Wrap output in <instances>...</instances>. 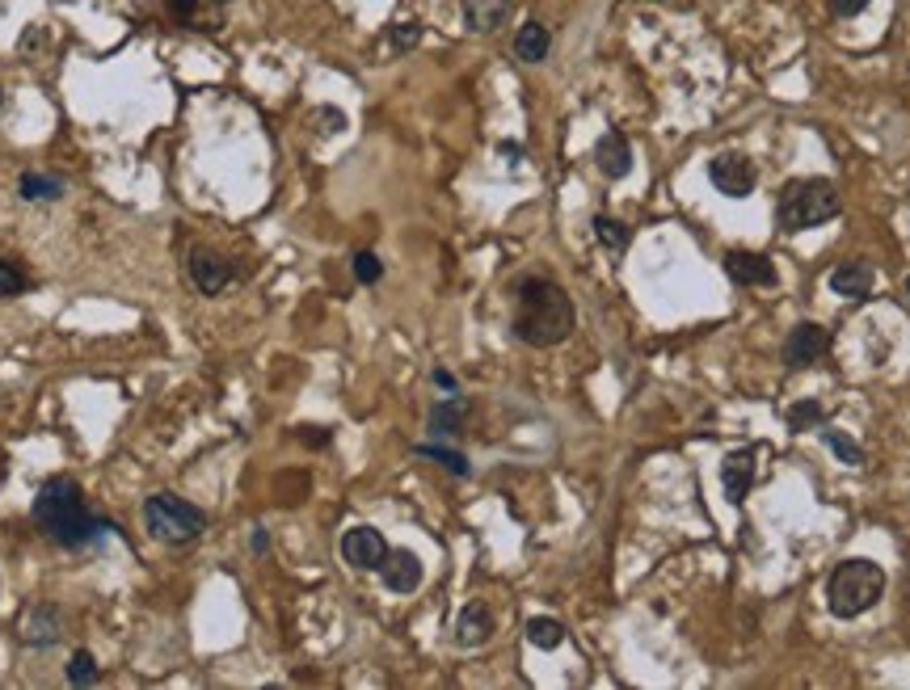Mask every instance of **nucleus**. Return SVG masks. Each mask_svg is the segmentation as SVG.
I'll list each match as a JSON object with an SVG mask.
<instances>
[{
    "label": "nucleus",
    "instance_id": "f257e3e1",
    "mask_svg": "<svg viewBox=\"0 0 910 690\" xmlns=\"http://www.w3.org/2000/svg\"><path fill=\"white\" fill-rule=\"evenodd\" d=\"M574 333V299L552 278H523L514 295V337L535 350L561 346Z\"/></svg>",
    "mask_w": 910,
    "mask_h": 690
},
{
    "label": "nucleus",
    "instance_id": "f03ea898",
    "mask_svg": "<svg viewBox=\"0 0 910 690\" xmlns=\"http://www.w3.org/2000/svg\"><path fill=\"white\" fill-rule=\"evenodd\" d=\"M34 523H39V530H43L47 539H55L59 548H73V551L94 544V535L106 526L89 514L80 484L68 477H55L39 489V497H34Z\"/></svg>",
    "mask_w": 910,
    "mask_h": 690
},
{
    "label": "nucleus",
    "instance_id": "7ed1b4c3",
    "mask_svg": "<svg viewBox=\"0 0 910 690\" xmlns=\"http://www.w3.org/2000/svg\"><path fill=\"white\" fill-rule=\"evenodd\" d=\"M881 594H886V569L864 556L843 560L826 581V606L835 620H860L864 611L881 602Z\"/></svg>",
    "mask_w": 910,
    "mask_h": 690
},
{
    "label": "nucleus",
    "instance_id": "20e7f679",
    "mask_svg": "<svg viewBox=\"0 0 910 690\" xmlns=\"http://www.w3.org/2000/svg\"><path fill=\"white\" fill-rule=\"evenodd\" d=\"M843 211V194H838L835 182L826 177H801V182H789L780 202H776V223L797 237V232H810L817 223L835 219Z\"/></svg>",
    "mask_w": 910,
    "mask_h": 690
},
{
    "label": "nucleus",
    "instance_id": "39448f33",
    "mask_svg": "<svg viewBox=\"0 0 910 690\" xmlns=\"http://www.w3.org/2000/svg\"><path fill=\"white\" fill-rule=\"evenodd\" d=\"M144 526L156 544L186 548L207 530V514L177 493H152V497H144Z\"/></svg>",
    "mask_w": 910,
    "mask_h": 690
},
{
    "label": "nucleus",
    "instance_id": "423d86ee",
    "mask_svg": "<svg viewBox=\"0 0 910 690\" xmlns=\"http://www.w3.org/2000/svg\"><path fill=\"white\" fill-rule=\"evenodd\" d=\"M708 177H713V186H717L725 198H750L755 186H759V168H755V161L743 156V152H721V156H713Z\"/></svg>",
    "mask_w": 910,
    "mask_h": 690
},
{
    "label": "nucleus",
    "instance_id": "0eeeda50",
    "mask_svg": "<svg viewBox=\"0 0 910 690\" xmlns=\"http://www.w3.org/2000/svg\"><path fill=\"white\" fill-rule=\"evenodd\" d=\"M232 0H161V13L182 30H219Z\"/></svg>",
    "mask_w": 910,
    "mask_h": 690
},
{
    "label": "nucleus",
    "instance_id": "6e6552de",
    "mask_svg": "<svg viewBox=\"0 0 910 690\" xmlns=\"http://www.w3.org/2000/svg\"><path fill=\"white\" fill-rule=\"evenodd\" d=\"M826 350H831V329H822L814 320L792 325L789 337H784V362H789L792 371L814 366L817 358H826Z\"/></svg>",
    "mask_w": 910,
    "mask_h": 690
},
{
    "label": "nucleus",
    "instance_id": "1a4fd4ad",
    "mask_svg": "<svg viewBox=\"0 0 910 690\" xmlns=\"http://www.w3.org/2000/svg\"><path fill=\"white\" fill-rule=\"evenodd\" d=\"M383 556H388V544H383V535L376 526H350V530L342 535V560H346L350 569L380 572Z\"/></svg>",
    "mask_w": 910,
    "mask_h": 690
},
{
    "label": "nucleus",
    "instance_id": "9d476101",
    "mask_svg": "<svg viewBox=\"0 0 910 690\" xmlns=\"http://www.w3.org/2000/svg\"><path fill=\"white\" fill-rule=\"evenodd\" d=\"M232 278H237V270H232L228 258H219V253H212V249H194L191 253V283L198 286V295L216 299V295L228 291Z\"/></svg>",
    "mask_w": 910,
    "mask_h": 690
},
{
    "label": "nucleus",
    "instance_id": "9b49d317",
    "mask_svg": "<svg viewBox=\"0 0 910 690\" xmlns=\"http://www.w3.org/2000/svg\"><path fill=\"white\" fill-rule=\"evenodd\" d=\"M380 577L392 594H413V590L422 585V560L409 548H397V551L388 548V556H383L380 565Z\"/></svg>",
    "mask_w": 910,
    "mask_h": 690
},
{
    "label": "nucleus",
    "instance_id": "f8f14e48",
    "mask_svg": "<svg viewBox=\"0 0 910 690\" xmlns=\"http://www.w3.org/2000/svg\"><path fill=\"white\" fill-rule=\"evenodd\" d=\"M721 484H725V501L729 505H743L750 484H755V451H729L721 463Z\"/></svg>",
    "mask_w": 910,
    "mask_h": 690
},
{
    "label": "nucleus",
    "instance_id": "ddd939ff",
    "mask_svg": "<svg viewBox=\"0 0 910 690\" xmlns=\"http://www.w3.org/2000/svg\"><path fill=\"white\" fill-rule=\"evenodd\" d=\"M595 165H599V173L611 177V182H620V177L632 173V143H628L624 131H607V135L595 143Z\"/></svg>",
    "mask_w": 910,
    "mask_h": 690
},
{
    "label": "nucleus",
    "instance_id": "4468645a",
    "mask_svg": "<svg viewBox=\"0 0 910 690\" xmlns=\"http://www.w3.org/2000/svg\"><path fill=\"white\" fill-rule=\"evenodd\" d=\"M725 274L743 286H771L776 283V265L763 253H746V249H729L725 253Z\"/></svg>",
    "mask_w": 910,
    "mask_h": 690
},
{
    "label": "nucleus",
    "instance_id": "2eb2a0df",
    "mask_svg": "<svg viewBox=\"0 0 910 690\" xmlns=\"http://www.w3.org/2000/svg\"><path fill=\"white\" fill-rule=\"evenodd\" d=\"M489 636H494V611L485 602H468L455 620V644L459 648H480Z\"/></svg>",
    "mask_w": 910,
    "mask_h": 690
},
{
    "label": "nucleus",
    "instance_id": "dca6fc26",
    "mask_svg": "<svg viewBox=\"0 0 910 690\" xmlns=\"http://www.w3.org/2000/svg\"><path fill=\"white\" fill-rule=\"evenodd\" d=\"M831 291L843 295V299H868L873 295V265L868 262H838L831 270Z\"/></svg>",
    "mask_w": 910,
    "mask_h": 690
},
{
    "label": "nucleus",
    "instance_id": "f3484780",
    "mask_svg": "<svg viewBox=\"0 0 910 690\" xmlns=\"http://www.w3.org/2000/svg\"><path fill=\"white\" fill-rule=\"evenodd\" d=\"M514 0H464V22L477 34H494L498 25L510 22Z\"/></svg>",
    "mask_w": 910,
    "mask_h": 690
},
{
    "label": "nucleus",
    "instance_id": "a211bd4d",
    "mask_svg": "<svg viewBox=\"0 0 910 690\" xmlns=\"http://www.w3.org/2000/svg\"><path fill=\"white\" fill-rule=\"evenodd\" d=\"M22 640L30 648H47L59 640V611L55 606H34L22 615Z\"/></svg>",
    "mask_w": 910,
    "mask_h": 690
},
{
    "label": "nucleus",
    "instance_id": "6ab92c4d",
    "mask_svg": "<svg viewBox=\"0 0 910 690\" xmlns=\"http://www.w3.org/2000/svg\"><path fill=\"white\" fill-rule=\"evenodd\" d=\"M549 51H552L549 25H540V22L519 25V34H514V55H519L523 64H544V59H549Z\"/></svg>",
    "mask_w": 910,
    "mask_h": 690
},
{
    "label": "nucleus",
    "instance_id": "aec40b11",
    "mask_svg": "<svg viewBox=\"0 0 910 690\" xmlns=\"http://www.w3.org/2000/svg\"><path fill=\"white\" fill-rule=\"evenodd\" d=\"M468 401L459 396V392H452L447 401H438V405L431 408V434H438V438H455L459 429H464V417H468Z\"/></svg>",
    "mask_w": 910,
    "mask_h": 690
},
{
    "label": "nucleus",
    "instance_id": "412c9836",
    "mask_svg": "<svg viewBox=\"0 0 910 690\" xmlns=\"http://www.w3.org/2000/svg\"><path fill=\"white\" fill-rule=\"evenodd\" d=\"M18 194H22L25 202H55V198H64V182L51 177V173H22Z\"/></svg>",
    "mask_w": 910,
    "mask_h": 690
},
{
    "label": "nucleus",
    "instance_id": "4be33fe9",
    "mask_svg": "<svg viewBox=\"0 0 910 690\" xmlns=\"http://www.w3.org/2000/svg\"><path fill=\"white\" fill-rule=\"evenodd\" d=\"M595 240H599L607 253H624L632 232L624 228L620 219H611V215H595Z\"/></svg>",
    "mask_w": 910,
    "mask_h": 690
},
{
    "label": "nucleus",
    "instance_id": "5701e85b",
    "mask_svg": "<svg viewBox=\"0 0 910 690\" xmlns=\"http://www.w3.org/2000/svg\"><path fill=\"white\" fill-rule=\"evenodd\" d=\"M528 644H535V648H561L565 644V627L556 620H544V615H535V620H528Z\"/></svg>",
    "mask_w": 910,
    "mask_h": 690
},
{
    "label": "nucleus",
    "instance_id": "b1692460",
    "mask_svg": "<svg viewBox=\"0 0 910 690\" xmlns=\"http://www.w3.org/2000/svg\"><path fill=\"white\" fill-rule=\"evenodd\" d=\"M784 417H789L792 434H805V429H814L826 421V408L817 405V401H797V405L784 408Z\"/></svg>",
    "mask_w": 910,
    "mask_h": 690
},
{
    "label": "nucleus",
    "instance_id": "393cba45",
    "mask_svg": "<svg viewBox=\"0 0 910 690\" xmlns=\"http://www.w3.org/2000/svg\"><path fill=\"white\" fill-rule=\"evenodd\" d=\"M25 286H30V274L18 258H0V299H18Z\"/></svg>",
    "mask_w": 910,
    "mask_h": 690
},
{
    "label": "nucleus",
    "instance_id": "a878e982",
    "mask_svg": "<svg viewBox=\"0 0 910 690\" xmlns=\"http://www.w3.org/2000/svg\"><path fill=\"white\" fill-rule=\"evenodd\" d=\"M413 451L422 454V459H438L452 477H468V472H473V468H468V459H464L459 451H447V447H431V442H422V447H413Z\"/></svg>",
    "mask_w": 910,
    "mask_h": 690
},
{
    "label": "nucleus",
    "instance_id": "bb28decb",
    "mask_svg": "<svg viewBox=\"0 0 910 690\" xmlns=\"http://www.w3.org/2000/svg\"><path fill=\"white\" fill-rule=\"evenodd\" d=\"M68 682L73 687H94L97 682V661L89 648H76L73 661H68Z\"/></svg>",
    "mask_w": 910,
    "mask_h": 690
},
{
    "label": "nucleus",
    "instance_id": "cd10ccee",
    "mask_svg": "<svg viewBox=\"0 0 910 690\" xmlns=\"http://www.w3.org/2000/svg\"><path fill=\"white\" fill-rule=\"evenodd\" d=\"M822 438H826V447H831L843 463H852V468H860L864 463V447L860 442H852L847 434H838V429H822Z\"/></svg>",
    "mask_w": 910,
    "mask_h": 690
},
{
    "label": "nucleus",
    "instance_id": "c85d7f7f",
    "mask_svg": "<svg viewBox=\"0 0 910 690\" xmlns=\"http://www.w3.org/2000/svg\"><path fill=\"white\" fill-rule=\"evenodd\" d=\"M355 278H359L362 286H376L383 278V262L371 253V249H362V253H355Z\"/></svg>",
    "mask_w": 910,
    "mask_h": 690
},
{
    "label": "nucleus",
    "instance_id": "c756f323",
    "mask_svg": "<svg viewBox=\"0 0 910 690\" xmlns=\"http://www.w3.org/2000/svg\"><path fill=\"white\" fill-rule=\"evenodd\" d=\"M388 39H392V47H397V51H413L418 43H422V25H418V22L392 25V34H388Z\"/></svg>",
    "mask_w": 910,
    "mask_h": 690
},
{
    "label": "nucleus",
    "instance_id": "7c9ffc66",
    "mask_svg": "<svg viewBox=\"0 0 910 690\" xmlns=\"http://www.w3.org/2000/svg\"><path fill=\"white\" fill-rule=\"evenodd\" d=\"M868 4H873V0H831V13H835V18H856Z\"/></svg>",
    "mask_w": 910,
    "mask_h": 690
},
{
    "label": "nucleus",
    "instance_id": "2f4dec72",
    "mask_svg": "<svg viewBox=\"0 0 910 690\" xmlns=\"http://www.w3.org/2000/svg\"><path fill=\"white\" fill-rule=\"evenodd\" d=\"M18 47H22V55H34V51L43 47V30H39V25H30V30L22 34V43H18Z\"/></svg>",
    "mask_w": 910,
    "mask_h": 690
},
{
    "label": "nucleus",
    "instance_id": "473e14b6",
    "mask_svg": "<svg viewBox=\"0 0 910 690\" xmlns=\"http://www.w3.org/2000/svg\"><path fill=\"white\" fill-rule=\"evenodd\" d=\"M316 119L329 122L325 131H342V127H346V114H342V110H316Z\"/></svg>",
    "mask_w": 910,
    "mask_h": 690
},
{
    "label": "nucleus",
    "instance_id": "72a5a7b5",
    "mask_svg": "<svg viewBox=\"0 0 910 690\" xmlns=\"http://www.w3.org/2000/svg\"><path fill=\"white\" fill-rule=\"evenodd\" d=\"M431 380L438 383V387H443V392H455V375H452V371H434Z\"/></svg>",
    "mask_w": 910,
    "mask_h": 690
},
{
    "label": "nucleus",
    "instance_id": "f704fd0d",
    "mask_svg": "<svg viewBox=\"0 0 910 690\" xmlns=\"http://www.w3.org/2000/svg\"><path fill=\"white\" fill-rule=\"evenodd\" d=\"M266 548H270V535L258 526V530H253V551H266Z\"/></svg>",
    "mask_w": 910,
    "mask_h": 690
},
{
    "label": "nucleus",
    "instance_id": "c9c22d12",
    "mask_svg": "<svg viewBox=\"0 0 910 690\" xmlns=\"http://www.w3.org/2000/svg\"><path fill=\"white\" fill-rule=\"evenodd\" d=\"M0 110H4V85H0Z\"/></svg>",
    "mask_w": 910,
    "mask_h": 690
},
{
    "label": "nucleus",
    "instance_id": "e433bc0d",
    "mask_svg": "<svg viewBox=\"0 0 910 690\" xmlns=\"http://www.w3.org/2000/svg\"><path fill=\"white\" fill-rule=\"evenodd\" d=\"M907 295H910V278H907Z\"/></svg>",
    "mask_w": 910,
    "mask_h": 690
}]
</instances>
